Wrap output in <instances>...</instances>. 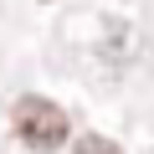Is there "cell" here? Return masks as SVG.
Segmentation results:
<instances>
[{"mask_svg":"<svg viewBox=\"0 0 154 154\" xmlns=\"http://www.w3.org/2000/svg\"><path fill=\"white\" fill-rule=\"evenodd\" d=\"M11 128H16V139H21L31 154H51V149H62V144L72 139V118H67V108H57V103L41 98V93L16 98V108H11Z\"/></svg>","mask_w":154,"mask_h":154,"instance_id":"6da1fadb","label":"cell"},{"mask_svg":"<svg viewBox=\"0 0 154 154\" xmlns=\"http://www.w3.org/2000/svg\"><path fill=\"white\" fill-rule=\"evenodd\" d=\"M72 154H123V149H118L108 134H82V139L72 144Z\"/></svg>","mask_w":154,"mask_h":154,"instance_id":"7a4b0ae2","label":"cell"}]
</instances>
